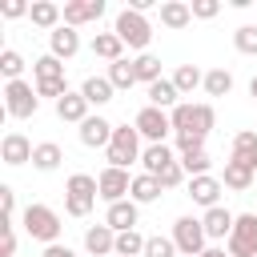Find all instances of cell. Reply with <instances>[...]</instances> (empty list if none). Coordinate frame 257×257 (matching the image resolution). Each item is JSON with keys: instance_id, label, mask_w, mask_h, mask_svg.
Masks as SVG:
<instances>
[{"instance_id": "obj_28", "label": "cell", "mask_w": 257, "mask_h": 257, "mask_svg": "<svg viewBox=\"0 0 257 257\" xmlns=\"http://www.w3.org/2000/svg\"><path fill=\"white\" fill-rule=\"evenodd\" d=\"M60 161H64V149H60L56 141H40V145H36V153H32V169H40V173L60 169Z\"/></svg>"}, {"instance_id": "obj_17", "label": "cell", "mask_w": 257, "mask_h": 257, "mask_svg": "<svg viewBox=\"0 0 257 257\" xmlns=\"http://www.w3.org/2000/svg\"><path fill=\"white\" fill-rule=\"evenodd\" d=\"M112 128H116V124H108L104 116H88V120L80 124V145H84V149H108Z\"/></svg>"}, {"instance_id": "obj_36", "label": "cell", "mask_w": 257, "mask_h": 257, "mask_svg": "<svg viewBox=\"0 0 257 257\" xmlns=\"http://www.w3.org/2000/svg\"><path fill=\"white\" fill-rule=\"evenodd\" d=\"M133 64H137V80H145V84H157L161 80V60L153 52H141Z\"/></svg>"}, {"instance_id": "obj_20", "label": "cell", "mask_w": 257, "mask_h": 257, "mask_svg": "<svg viewBox=\"0 0 257 257\" xmlns=\"http://www.w3.org/2000/svg\"><path fill=\"white\" fill-rule=\"evenodd\" d=\"M161 24L173 28V32L189 28L193 24V4H185V0H161Z\"/></svg>"}, {"instance_id": "obj_37", "label": "cell", "mask_w": 257, "mask_h": 257, "mask_svg": "<svg viewBox=\"0 0 257 257\" xmlns=\"http://www.w3.org/2000/svg\"><path fill=\"white\" fill-rule=\"evenodd\" d=\"M233 48H237L241 56H257V24H241V28L233 32Z\"/></svg>"}, {"instance_id": "obj_13", "label": "cell", "mask_w": 257, "mask_h": 257, "mask_svg": "<svg viewBox=\"0 0 257 257\" xmlns=\"http://www.w3.org/2000/svg\"><path fill=\"white\" fill-rule=\"evenodd\" d=\"M76 52H80V32H76V28L60 24V28L48 32V56H56V60H72Z\"/></svg>"}, {"instance_id": "obj_32", "label": "cell", "mask_w": 257, "mask_h": 257, "mask_svg": "<svg viewBox=\"0 0 257 257\" xmlns=\"http://www.w3.org/2000/svg\"><path fill=\"white\" fill-rule=\"evenodd\" d=\"M108 80H112V88L120 92V88H133L137 84V64L124 56V60H116V64H108V72H104Z\"/></svg>"}, {"instance_id": "obj_16", "label": "cell", "mask_w": 257, "mask_h": 257, "mask_svg": "<svg viewBox=\"0 0 257 257\" xmlns=\"http://www.w3.org/2000/svg\"><path fill=\"white\" fill-rule=\"evenodd\" d=\"M88 108H92V104L84 100V92H72V88L56 100V116H60V120H68V124H84V120L92 116Z\"/></svg>"}, {"instance_id": "obj_6", "label": "cell", "mask_w": 257, "mask_h": 257, "mask_svg": "<svg viewBox=\"0 0 257 257\" xmlns=\"http://www.w3.org/2000/svg\"><path fill=\"white\" fill-rule=\"evenodd\" d=\"M169 237L177 241V253L181 257H201L209 249V233H205V221L201 217H177Z\"/></svg>"}, {"instance_id": "obj_31", "label": "cell", "mask_w": 257, "mask_h": 257, "mask_svg": "<svg viewBox=\"0 0 257 257\" xmlns=\"http://www.w3.org/2000/svg\"><path fill=\"white\" fill-rule=\"evenodd\" d=\"M32 76H36V84L64 80V60H56V56H36V60H32Z\"/></svg>"}, {"instance_id": "obj_21", "label": "cell", "mask_w": 257, "mask_h": 257, "mask_svg": "<svg viewBox=\"0 0 257 257\" xmlns=\"http://www.w3.org/2000/svg\"><path fill=\"white\" fill-rule=\"evenodd\" d=\"M173 161H181V157H177L169 145H145V153H141V165H145V173H149V177H161Z\"/></svg>"}, {"instance_id": "obj_47", "label": "cell", "mask_w": 257, "mask_h": 257, "mask_svg": "<svg viewBox=\"0 0 257 257\" xmlns=\"http://www.w3.org/2000/svg\"><path fill=\"white\" fill-rule=\"evenodd\" d=\"M201 257H233V253H229V249H217V245H209Z\"/></svg>"}, {"instance_id": "obj_35", "label": "cell", "mask_w": 257, "mask_h": 257, "mask_svg": "<svg viewBox=\"0 0 257 257\" xmlns=\"http://www.w3.org/2000/svg\"><path fill=\"white\" fill-rule=\"evenodd\" d=\"M20 72H24V56L16 48H0V76H4V84L20 80Z\"/></svg>"}, {"instance_id": "obj_46", "label": "cell", "mask_w": 257, "mask_h": 257, "mask_svg": "<svg viewBox=\"0 0 257 257\" xmlns=\"http://www.w3.org/2000/svg\"><path fill=\"white\" fill-rule=\"evenodd\" d=\"M44 257H76V253H72L68 245H60V241H56V245H44Z\"/></svg>"}, {"instance_id": "obj_7", "label": "cell", "mask_w": 257, "mask_h": 257, "mask_svg": "<svg viewBox=\"0 0 257 257\" xmlns=\"http://www.w3.org/2000/svg\"><path fill=\"white\" fill-rule=\"evenodd\" d=\"M36 108H40V92L28 80H8L4 84V112L8 116L28 120V116H36Z\"/></svg>"}, {"instance_id": "obj_30", "label": "cell", "mask_w": 257, "mask_h": 257, "mask_svg": "<svg viewBox=\"0 0 257 257\" xmlns=\"http://www.w3.org/2000/svg\"><path fill=\"white\" fill-rule=\"evenodd\" d=\"M161 193H165V189H161L157 177H149V173H137V177H133V193H128V197H133L137 205H153Z\"/></svg>"}, {"instance_id": "obj_40", "label": "cell", "mask_w": 257, "mask_h": 257, "mask_svg": "<svg viewBox=\"0 0 257 257\" xmlns=\"http://www.w3.org/2000/svg\"><path fill=\"white\" fill-rule=\"evenodd\" d=\"M157 181H161V189H177V185H189V173L181 169V161H173V165H169Z\"/></svg>"}, {"instance_id": "obj_42", "label": "cell", "mask_w": 257, "mask_h": 257, "mask_svg": "<svg viewBox=\"0 0 257 257\" xmlns=\"http://www.w3.org/2000/svg\"><path fill=\"white\" fill-rule=\"evenodd\" d=\"M217 12H221L217 0H193V20H213Z\"/></svg>"}, {"instance_id": "obj_34", "label": "cell", "mask_w": 257, "mask_h": 257, "mask_svg": "<svg viewBox=\"0 0 257 257\" xmlns=\"http://www.w3.org/2000/svg\"><path fill=\"white\" fill-rule=\"evenodd\" d=\"M145 245H149V237H141L137 229L116 233V257H145Z\"/></svg>"}, {"instance_id": "obj_10", "label": "cell", "mask_w": 257, "mask_h": 257, "mask_svg": "<svg viewBox=\"0 0 257 257\" xmlns=\"http://www.w3.org/2000/svg\"><path fill=\"white\" fill-rule=\"evenodd\" d=\"M96 185H100V201H104V205L128 201V193H133V177H128V169H112V165H104V169L96 173Z\"/></svg>"}, {"instance_id": "obj_39", "label": "cell", "mask_w": 257, "mask_h": 257, "mask_svg": "<svg viewBox=\"0 0 257 257\" xmlns=\"http://www.w3.org/2000/svg\"><path fill=\"white\" fill-rule=\"evenodd\" d=\"M145 257H181V253H177V241H173V237H161V233H157V237H149Z\"/></svg>"}, {"instance_id": "obj_5", "label": "cell", "mask_w": 257, "mask_h": 257, "mask_svg": "<svg viewBox=\"0 0 257 257\" xmlns=\"http://www.w3.org/2000/svg\"><path fill=\"white\" fill-rule=\"evenodd\" d=\"M112 32L124 40V48H149V40H153V24L137 8H120L116 20H112Z\"/></svg>"}, {"instance_id": "obj_45", "label": "cell", "mask_w": 257, "mask_h": 257, "mask_svg": "<svg viewBox=\"0 0 257 257\" xmlns=\"http://www.w3.org/2000/svg\"><path fill=\"white\" fill-rule=\"evenodd\" d=\"M0 257H16V229L12 225H4V249H0Z\"/></svg>"}, {"instance_id": "obj_26", "label": "cell", "mask_w": 257, "mask_h": 257, "mask_svg": "<svg viewBox=\"0 0 257 257\" xmlns=\"http://www.w3.org/2000/svg\"><path fill=\"white\" fill-rule=\"evenodd\" d=\"M80 92H84V100L92 104V108H100V104H108L112 100V80L108 76H84V84H80Z\"/></svg>"}, {"instance_id": "obj_9", "label": "cell", "mask_w": 257, "mask_h": 257, "mask_svg": "<svg viewBox=\"0 0 257 257\" xmlns=\"http://www.w3.org/2000/svg\"><path fill=\"white\" fill-rule=\"evenodd\" d=\"M225 249H229L233 257H257V213H241V217H237Z\"/></svg>"}, {"instance_id": "obj_48", "label": "cell", "mask_w": 257, "mask_h": 257, "mask_svg": "<svg viewBox=\"0 0 257 257\" xmlns=\"http://www.w3.org/2000/svg\"><path fill=\"white\" fill-rule=\"evenodd\" d=\"M249 96H253V100H257V76H253V80H249Z\"/></svg>"}, {"instance_id": "obj_11", "label": "cell", "mask_w": 257, "mask_h": 257, "mask_svg": "<svg viewBox=\"0 0 257 257\" xmlns=\"http://www.w3.org/2000/svg\"><path fill=\"white\" fill-rule=\"evenodd\" d=\"M189 197H193V205H201L205 213L209 209H217L221 205V193H225V185H221V177H213V173H205V177H189Z\"/></svg>"}, {"instance_id": "obj_25", "label": "cell", "mask_w": 257, "mask_h": 257, "mask_svg": "<svg viewBox=\"0 0 257 257\" xmlns=\"http://www.w3.org/2000/svg\"><path fill=\"white\" fill-rule=\"evenodd\" d=\"M149 104H153V108H165V112H173V108L181 104V92H177V84H173L169 76H161L157 84H149Z\"/></svg>"}, {"instance_id": "obj_19", "label": "cell", "mask_w": 257, "mask_h": 257, "mask_svg": "<svg viewBox=\"0 0 257 257\" xmlns=\"http://www.w3.org/2000/svg\"><path fill=\"white\" fill-rule=\"evenodd\" d=\"M201 221H205V233H209V241H229V233H233V225H237V217H233L225 205L209 209Z\"/></svg>"}, {"instance_id": "obj_23", "label": "cell", "mask_w": 257, "mask_h": 257, "mask_svg": "<svg viewBox=\"0 0 257 257\" xmlns=\"http://www.w3.org/2000/svg\"><path fill=\"white\" fill-rule=\"evenodd\" d=\"M28 20H32L36 28H48V32H52V28H60V24H64V8H60V4H52V0H36V4H32V12H28Z\"/></svg>"}, {"instance_id": "obj_18", "label": "cell", "mask_w": 257, "mask_h": 257, "mask_svg": "<svg viewBox=\"0 0 257 257\" xmlns=\"http://www.w3.org/2000/svg\"><path fill=\"white\" fill-rule=\"evenodd\" d=\"M84 249L92 253V257H116V233L108 229V225H88L84 229Z\"/></svg>"}, {"instance_id": "obj_2", "label": "cell", "mask_w": 257, "mask_h": 257, "mask_svg": "<svg viewBox=\"0 0 257 257\" xmlns=\"http://www.w3.org/2000/svg\"><path fill=\"white\" fill-rule=\"evenodd\" d=\"M96 197H100L96 177H88V173H72V177L64 181V213H68V217H88L92 205H96Z\"/></svg>"}, {"instance_id": "obj_24", "label": "cell", "mask_w": 257, "mask_h": 257, "mask_svg": "<svg viewBox=\"0 0 257 257\" xmlns=\"http://www.w3.org/2000/svg\"><path fill=\"white\" fill-rule=\"evenodd\" d=\"M92 56L116 64V60H124V40H120L116 32H96V36H92Z\"/></svg>"}, {"instance_id": "obj_4", "label": "cell", "mask_w": 257, "mask_h": 257, "mask_svg": "<svg viewBox=\"0 0 257 257\" xmlns=\"http://www.w3.org/2000/svg\"><path fill=\"white\" fill-rule=\"evenodd\" d=\"M141 133H137V124H116L112 128V141H108V149H104V157H108V165L112 169H128L133 161H141Z\"/></svg>"}, {"instance_id": "obj_8", "label": "cell", "mask_w": 257, "mask_h": 257, "mask_svg": "<svg viewBox=\"0 0 257 257\" xmlns=\"http://www.w3.org/2000/svg\"><path fill=\"white\" fill-rule=\"evenodd\" d=\"M133 124H137L141 141H149V145H165L169 133H173V116H169L165 108H153V104H145V108L133 116Z\"/></svg>"}, {"instance_id": "obj_1", "label": "cell", "mask_w": 257, "mask_h": 257, "mask_svg": "<svg viewBox=\"0 0 257 257\" xmlns=\"http://www.w3.org/2000/svg\"><path fill=\"white\" fill-rule=\"evenodd\" d=\"M169 116H173V133L177 137H209L213 124H217L213 104H193V100H181Z\"/></svg>"}, {"instance_id": "obj_33", "label": "cell", "mask_w": 257, "mask_h": 257, "mask_svg": "<svg viewBox=\"0 0 257 257\" xmlns=\"http://www.w3.org/2000/svg\"><path fill=\"white\" fill-rule=\"evenodd\" d=\"M205 92L209 96H229L233 92V72L229 68H209L205 72Z\"/></svg>"}, {"instance_id": "obj_27", "label": "cell", "mask_w": 257, "mask_h": 257, "mask_svg": "<svg viewBox=\"0 0 257 257\" xmlns=\"http://www.w3.org/2000/svg\"><path fill=\"white\" fill-rule=\"evenodd\" d=\"M233 161H241V165H249V169H257V133L253 128H241L237 137H233V153H229Z\"/></svg>"}, {"instance_id": "obj_43", "label": "cell", "mask_w": 257, "mask_h": 257, "mask_svg": "<svg viewBox=\"0 0 257 257\" xmlns=\"http://www.w3.org/2000/svg\"><path fill=\"white\" fill-rule=\"evenodd\" d=\"M0 201H4V225H12V217H16V193H12V185H0Z\"/></svg>"}, {"instance_id": "obj_38", "label": "cell", "mask_w": 257, "mask_h": 257, "mask_svg": "<svg viewBox=\"0 0 257 257\" xmlns=\"http://www.w3.org/2000/svg\"><path fill=\"white\" fill-rule=\"evenodd\" d=\"M209 165H213V161H209V153H205V149H197V153H185V157H181V169H185L189 177H205V173H209Z\"/></svg>"}, {"instance_id": "obj_41", "label": "cell", "mask_w": 257, "mask_h": 257, "mask_svg": "<svg viewBox=\"0 0 257 257\" xmlns=\"http://www.w3.org/2000/svg\"><path fill=\"white\" fill-rule=\"evenodd\" d=\"M32 12V4H24V0H4L0 4V16L4 20H16V16H28Z\"/></svg>"}, {"instance_id": "obj_22", "label": "cell", "mask_w": 257, "mask_h": 257, "mask_svg": "<svg viewBox=\"0 0 257 257\" xmlns=\"http://www.w3.org/2000/svg\"><path fill=\"white\" fill-rule=\"evenodd\" d=\"M257 181V169H249V165H241V161H225V173H221V185L225 189H233V193H245L249 185Z\"/></svg>"}, {"instance_id": "obj_44", "label": "cell", "mask_w": 257, "mask_h": 257, "mask_svg": "<svg viewBox=\"0 0 257 257\" xmlns=\"http://www.w3.org/2000/svg\"><path fill=\"white\" fill-rule=\"evenodd\" d=\"M197 149H205V137H177V153L185 157V153H197Z\"/></svg>"}, {"instance_id": "obj_3", "label": "cell", "mask_w": 257, "mask_h": 257, "mask_svg": "<svg viewBox=\"0 0 257 257\" xmlns=\"http://www.w3.org/2000/svg\"><path fill=\"white\" fill-rule=\"evenodd\" d=\"M20 221H24V233H28L32 241H44V245H56V241H60V229H64V225H60V213H56V209L32 201Z\"/></svg>"}, {"instance_id": "obj_15", "label": "cell", "mask_w": 257, "mask_h": 257, "mask_svg": "<svg viewBox=\"0 0 257 257\" xmlns=\"http://www.w3.org/2000/svg\"><path fill=\"white\" fill-rule=\"evenodd\" d=\"M104 16V0H68L64 4V24L68 28H80V24H92Z\"/></svg>"}, {"instance_id": "obj_29", "label": "cell", "mask_w": 257, "mask_h": 257, "mask_svg": "<svg viewBox=\"0 0 257 257\" xmlns=\"http://www.w3.org/2000/svg\"><path fill=\"white\" fill-rule=\"evenodd\" d=\"M169 80L177 84V92H181V96H189L193 88H205V72H201L197 64H177V72H173Z\"/></svg>"}, {"instance_id": "obj_12", "label": "cell", "mask_w": 257, "mask_h": 257, "mask_svg": "<svg viewBox=\"0 0 257 257\" xmlns=\"http://www.w3.org/2000/svg\"><path fill=\"white\" fill-rule=\"evenodd\" d=\"M32 153H36V145L24 137V133H4V141H0V161L4 165H28L32 161Z\"/></svg>"}, {"instance_id": "obj_14", "label": "cell", "mask_w": 257, "mask_h": 257, "mask_svg": "<svg viewBox=\"0 0 257 257\" xmlns=\"http://www.w3.org/2000/svg\"><path fill=\"white\" fill-rule=\"evenodd\" d=\"M137 221H141V205H137L133 197L108 205V213H104V225H108L112 233H128V229H137Z\"/></svg>"}]
</instances>
